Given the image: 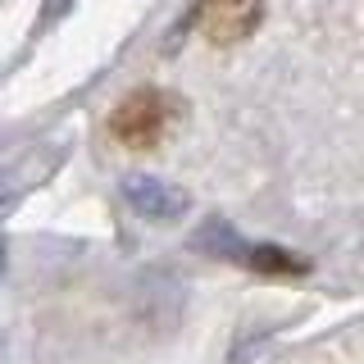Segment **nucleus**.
Returning a JSON list of instances; mask_svg holds the SVG:
<instances>
[{"instance_id":"nucleus-3","label":"nucleus","mask_w":364,"mask_h":364,"mask_svg":"<svg viewBox=\"0 0 364 364\" xmlns=\"http://www.w3.org/2000/svg\"><path fill=\"white\" fill-rule=\"evenodd\" d=\"M123 191H128V200H132V210L141 214V219H159V223H168V219H178V214H187V191H178V187H168V182H159V178H146V173H132L128 182H123Z\"/></svg>"},{"instance_id":"nucleus-2","label":"nucleus","mask_w":364,"mask_h":364,"mask_svg":"<svg viewBox=\"0 0 364 364\" xmlns=\"http://www.w3.org/2000/svg\"><path fill=\"white\" fill-rule=\"evenodd\" d=\"M264 18V0H196L191 5V28L214 46L246 41Z\"/></svg>"},{"instance_id":"nucleus-4","label":"nucleus","mask_w":364,"mask_h":364,"mask_svg":"<svg viewBox=\"0 0 364 364\" xmlns=\"http://www.w3.org/2000/svg\"><path fill=\"white\" fill-rule=\"evenodd\" d=\"M228 259H242V264L259 269V273H305L310 269L301 255H291V250H282V246H232Z\"/></svg>"},{"instance_id":"nucleus-1","label":"nucleus","mask_w":364,"mask_h":364,"mask_svg":"<svg viewBox=\"0 0 364 364\" xmlns=\"http://www.w3.org/2000/svg\"><path fill=\"white\" fill-rule=\"evenodd\" d=\"M178 119V100L159 87H136L114 105L109 114V136L128 151H155L159 141L168 136Z\"/></svg>"},{"instance_id":"nucleus-5","label":"nucleus","mask_w":364,"mask_h":364,"mask_svg":"<svg viewBox=\"0 0 364 364\" xmlns=\"http://www.w3.org/2000/svg\"><path fill=\"white\" fill-rule=\"evenodd\" d=\"M0 273H5V242H0Z\"/></svg>"}]
</instances>
